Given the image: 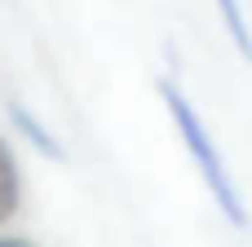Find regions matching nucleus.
<instances>
[{"label":"nucleus","mask_w":252,"mask_h":247,"mask_svg":"<svg viewBox=\"0 0 252 247\" xmlns=\"http://www.w3.org/2000/svg\"><path fill=\"white\" fill-rule=\"evenodd\" d=\"M159 102H164V110H168L173 128H177V137H182V146H186V155H190V164H195L199 181L208 186V194H213L217 212H221L235 230H244V225H248L244 199H239V190H235V177H230V168H226V155L217 150V141H213V133H208V124H204L199 106L186 97V88H182L177 80H159Z\"/></svg>","instance_id":"nucleus-1"},{"label":"nucleus","mask_w":252,"mask_h":247,"mask_svg":"<svg viewBox=\"0 0 252 247\" xmlns=\"http://www.w3.org/2000/svg\"><path fill=\"white\" fill-rule=\"evenodd\" d=\"M4 115H9V124H13L18 133H22V141H31V146H35V150H40L44 159H66L62 141H58V137H53V133L44 128V119H40V115H35V110L27 106V102L9 97V102H4Z\"/></svg>","instance_id":"nucleus-2"},{"label":"nucleus","mask_w":252,"mask_h":247,"mask_svg":"<svg viewBox=\"0 0 252 247\" xmlns=\"http://www.w3.org/2000/svg\"><path fill=\"white\" fill-rule=\"evenodd\" d=\"M18 208H22V168H18L9 141L0 137V225L13 221Z\"/></svg>","instance_id":"nucleus-3"},{"label":"nucleus","mask_w":252,"mask_h":247,"mask_svg":"<svg viewBox=\"0 0 252 247\" xmlns=\"http://www.w3.org/2000/svg\"><path fill=\"white\" fill-rule=\"evenodd\" d=\"M213 4H217V13H221V22H226L230 44L239 49V57H244V62H252V27H248L244 4H239V0H213Z\"/></svg>","instance_id":"nucleus-4"},{"label":"nucleus","mask_w":252,"mask_h":247,"mask_svg":"<svg viewBox=\"0 0 252 247\" xmlns=\"http://www.w3.org/2000/svg\"><path fill=\"white\" fill-rule=\"evenodd\" d=\"M0 247H35V243H27V239H0Z\"/></svg>","instance_id":"nucleus-5"}]
</instances>
